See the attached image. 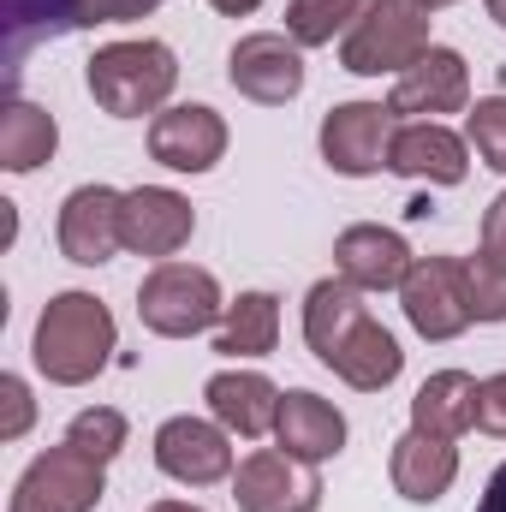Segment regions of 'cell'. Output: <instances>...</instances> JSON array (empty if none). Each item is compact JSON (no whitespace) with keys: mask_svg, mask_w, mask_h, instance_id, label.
I'll list each match as a JSON object with an SVG mask.
<instances>
[{"mask_svg":"<svg viewBox=\"0 0 506 512\" xmlns=\"http://www.w3.org/2000/svg\"><path fill=\"white\" fill-rule=\"evenodd\" d=\"M30 352H36V370L60 387H84L90 376H102L108 358H114V316H108V304L90 298V292L48 298Z\"/></svg>","mask_w":506,"mask_h":512,"instance_id":"obj_1","label":"cell"},{"mask_svg":"<svg viewBox=\"0 0 506 512\" xmlns=\"http://www.w3.org/2000/svg\"><path fill=\"white\" fill-rule=\"evenodd\" d=\"M179 84V66H173V48L167 42H108L90 54V96L102 114L114 120H137V114H155Z\"/></svg>","mask_w":506,"mask_h":512,"instance_id":"obj_2","label":"cell"},{"mask_svg":"<svg viewBox=\"0 0 506 512\" xmlns=\"http://www.w3.org/2000/svg\"><path fill=\"white\" fill-rule=\"evenodd\" d=\"M429 54V6L417 0H364L358 24L346 30L340 66L358 78H381V72H411Z\"/></svg>","mask_w":506,"mask_h":512,"instance_id":"obj_3","label":"cell"},{"mask_svg":"<svg viewBox=\"0 0 506 512\" xmlns=\"http://www.w3.org/2000/svg\"><path fill=\"white\" fill-rule=\"evenodd\" d=\"M137 316L149 334H167V340H191L203 328H215L227 316L221 304V286L209 268H191V262H161L143 286H137Z\"/></svg>","mask_w":506,"mask_h":512,"instance_id":"obj_4","label":"cell"},{"mask_svg":"<svg viewBox=\"0 0 506 512\" xmlns=\"http://www.w3.org/2000/svg\"><path fill=\"white\" fill-rule=\"evenodd\" d=\"M399 304H405V322L423 334V340H453L477 322L471 310V268L459 256H417L405 286H399Z\"/></svg>","mask_w":506,"mask_h":512,"instance_id":"obj_5","label":"cell"},{"mask_svg":"<svg viewBox=\"0 0 506 512\" xmlns=\"http://www.w3.org/2000/svg\"><path fill=\"white\" fill-rule=\"evenodd\" d=\"M96 501H102V465L72 441L30 459V471L12 489V512H96Z\"/></svg>","mask_w":506,"mask_h":512,"instance_id":"obj_6","label":"cell"},{"mask_svg":"<svg viewBox=\"0 0 506 512\" xmlns=\"http://www.w3.org/2000/svg\"><path fill=\"white\" fill-rule=\"evenodd\" d=\"M233 495H239V512H316L322 507V477H316V465L262 447L239 465Z\"/></svg>","mask_w":506,"mask_h":512,"instance_id":"obj_7","label":"cell"},{"mask_svg":"<svg viewBox=\"0 0 506 512\" xmlns=\"http://www.w3.org/2000/svg\"><path fill=\"white\" fill-rule=\"evenodd\" d=\"M393 108H381V102H346V108H334L328 120H322V161L334 167V173H346V179H364V173H376L387 167V149H393Z\"/></svg>","mask_w":506,"mask_h":512,"instance_id":"obj_8","label":"cell"},{"mask_svg":"<svg viewBox=\"0 0 506 512\" xmlns=\"http://www.w3.org/2000/svg\"><path fill=\"white\" fill-rule=\"evenodd\" d=\"M227 78H233L239 96H251L262 108H280L304 90V54H298V42L274 36V30H256L227 54Z\"/></svg>","mask_w":506,"mask_h":512,"instance_id":"obj_9","label":"cell"},{"mask_svg":"<svg viewBox=\"0 0 506 512\" xmlns=\"http://www.w3.org/2000/svg\"><path fill=\"white\" fill-rule=\"evenodd\" d=\"M149 155L161 167H173V173H209L227 155V120L215 108H203V102L167 108L149 126Z\"/></svg>","mask_w":506,"mask_h":512,"instance_id":"obj_10","label":"cell"},{"mask_svg":"<svg viewBox=\"0 0 506 512\" xmlns=\"http://www.w3.org/2000/svg\"><path fill=\"white\" fill-rule=\"evenodd\" d=\"M471 102V72L453 48H429L411 72H399L387 108L405 120H435V114H459Z\"/></svg>","mask_w":506,"mask_h":512,"instance_id":"obj_11","label":"cell"},{"mask_svg":"<svg viewBox=\"0 0 506 512\" xmlns=\"http://www.w3.org/2000/svg\"><path fill=\"white\" fill-rule=\"evenodd\" d=\"M155 465H161L173 483L203 489V483H221V477L233 471V447H227V435H221L215 423H203V417H173V423L155 429Z\"/></svg>","mask_w":506,"mask_h":512,"instance_id":"obj_12","label":"cell"},{"mask_svg":"<svg viewBox=\"0 0 506 512\" xmlns=\"http://www.w3.org/2000/svg\"><path fill=\"white\" fill-rule=\"evenodd\" d=\"M120 209H126V197L114 185H78L60 209V251L72 262H84V268L108 262L126 245L120 239Z\"/></svg>","mask_w":506,"mask_h":512,"instance_id":"obj_13","label":"cell"},{"mask_svg":"<svg viewBox=\"0 0 506 512\" xmlns=\"http://www.w3.org/2000/svg\"><path fill=\"white\" fill-rule=\"evenodd\" d=\"M191 227H197V215H191V203H185L179 191H167V185H137V191H126V209H120V239H126V251L173 256L191 239Z\"/></svg>","mask_w":506,"mask_h":512,"instance_id":"obj_14","label":"cell"},{"mask_svg":"<svg viewBox=\"0 0 506 512\" xmlns=\"http://www.w3.org/2000/svg\"><path fill=\"white\" fill-rule=\"evenodd\" d=\"M387 167L399 179H429V185H459L471 173L465 161V137H453L435 120H411V126L393 131V149H387Z\"/></svg>","mask_w":506,"mask_h":512,"instance_id":"obj_15","label":"cell"},{"mask_svg":"<svg viewBox=\"0 0 506 512\" xmlns=\"http://www.w3.org/2000/svg\"><path fill=\"white\" fill-rule=\"evenodd\" d=\"M334 262H340V280H352L358 292H393V286H405L417 256L387 227H346L334 245Z\"/></svg>","mask_w":506,"mask_h":512,"instance_id":"obj_16","label":"cell"},{"mask_svg":"<svg viewBox=\"0 0 506 512\" xmlns=\"http://www.w3.org/2000/svg\"><path fill=\"white\" fill-rule=\"evenodd\" d=\"M274 441H280V453H292V459H304V465H322V459H334L340 447H346V417L322 399V393H286L280 399V417H274Z\"/></svg>","mask_w":506,"mask_h":512,"instance_id":"obj_17","label":"cell"},{"mask_svg":"<svg viewBox=\"0 0 506 512\" xmlns=\"http://www.w3.org/2000/svg\"><path fill=\"white\" fill-rule=\"evenodd\" d=\"M203 399H209V411H215V423L221 429H233V435H268L274 429V417H280V387L268 382V376H256V370H221V376H209L203 387Z\"/></svg>","mask_w":506,"mask_h":512,"instance_id":"obj_18","label":"cell"},{"mask_svg":"<svg viewBox=\"0 0 506 512\" xmlns=\"http://www.w3.org/2000/svg\"><path fill=\"white\" fill-rule=\"evenodd\" d=\"M453 477H459V447L453 441L423 435V429H411V435L393 441V489L405 501L429 507V501H441L453 489Z\"/></svg>","mask_w":506,"mask_h":512,"instance_id":"obj_19","label":"cell"},{"mask_svg":"<svg viewBox=\"0 0 506 512\" xmlns=\"http://www.w3.org/2000/svg\"><path fill=\"white\" fill-rule=\"evenodd\" d=\"M399 364H405V352H399V340L381 328L376 316H364V322H352L346 328V340L328 352V370L340 376V382L364 387V393H376L399 376Z\"/></svg>","mask_w":506,"mask_h":512,"instance_id":"obj_20","label":"cell"},{"mask_svg":"<svg viewBox=\"0 0 506 512\" xmlns=\"http://www.w3.org/2000/svg\"><path fill=\"white\" fill-rule=\"evenodd\" d=\"M477 387L465 370H441V376H429V382L417 387V399H411V429H423V435H441V441H459L471 423H477Z\"/></svg>","mask_w":506,"mask_h":512,"instance_id":"obj_21","label":"cell"},{"mask_svg":"<svg viewBox=\"0 0 506 512\" xmlns=\"http://www.w3.org/2000/svg\"><path fill=\"white\" fill-rule=\"evenodd\" d=\"M78 24H84L78 0H6V78H18V66L36 42H54Z\"/></svg>","mask_w":506,"mask_h":512,"instance_id":"obj_22","label":"cell"},{"mask_svg":"<svg viewBox=\"0 0 506 512\" xmlns=\"http://www.w3.org/2000/svg\"><path fill=\"white\" fill-rule=\"evenodd\" d=\"M370 316V304H364V292L352 286V280H316L310 286V298H304V340H310V352L328 364V352L346 340V328L352 322H364Z\"/></svg>","mask_w":506,"mask_h":512,"instance_id":"obj_23","label":"cell"},{"mask_svg":"<svg viewBox=\"0 0 506 512\" xmlns=\"http://www.w3.org/2000/svg\"><path fill=\"white\" fill-rule=\"evenodd\" d=\"M280 340V298L274 292H239V304H227L215 352L221 358H268Z\"/></svg>","mask_w":506,"mask_h":512,"instance_id":"obj_24","label":"cell"},{"mask_svg":"<svg viewBox=\"0 0 506 512\" xmlns=\"http://www.w3.org/2000/svg\"><path fill=\"white\" fill-rule=\"evenodd\" d=\"M60 131H54V114L36 108V102H6L0 114V167L6 173H30L54 155Z\"/></svg>","mask_w":506,"mask_h":512,"instance_id":"obj_25","label":"cell"},{"mask_svg":"<svg viewBox=\"0 0 506 512\" xmlns=\"http://www.w3.org/2000/svg\"><path fill=\"white\" fill-rule=\"evenodd\" d=\"M358 12H364V0H292V6H286V36H292L298 48H322V42H334L340 30H352Z\"/></svg>","mask_w":506,"mask_h":512,"instance_id":"obj_26","label":"cell"},{"mask_svg":"<svg viewBox=\"0 0 506 512\" xmlns=\"http://www.w3.org/2000/svg\"><path fill=\"white\" fill-rule=\"evenodd\" d=\"M66 441H72L78 453H90L96 465H108V459L126 447V417H120V411H108V405L78 411V417H72V429H66Z\"/></svg>","mask_w":506,"mask_h":512,"instance_id":"obj_27","label":"cell"},{"mask_svg":"<svg viewBox=\"0 0 506 512\" xmlns=\"http://www.w3.org/2000/svg\"><path fill=\"white\" fill-rule=\"evenodd\" d=\"M465 268H471V310H477V322H506V268H495L489 256H465Z\"/></svg>","mask_w":506,"mask_h":512,"instance_id":"obj_28","label":"cell"},{"mask_svg":"<svg viewBox=\"0 0 506 512\" xmlns=\"http://www.w3.org/2000/svg\"><path fill=\"white\" fill-rule=\"evenodd\" d=\"M471 143L495 173H506V96H489L471 108Z\"/></svg>","mask_w":506,"mask_h":512,"instance_id":"obj_29","label":"cell"},{"mask_svg":"<svg viewBox=\"0 0 506 512\" xmlns=\"http://www.w3.org/2000/svg\"><path fill=\"white\" fill-rule=\"evenodd\" d=\"M30 417H36L30 387L18 382V376H0V441H18L30 429Z\"/></svg>","mask_w":506,"mask_h":512,"instance_id":"obj_30","label":"cell"},{"mask_svg":"<svg viewBox=\"0 0 506 512\" xmlns=\"http://www.w3.org/2000/svg\"><path fill=\"white\" fill-rule=\"evenodd\" d=\"M477 429L506 435V376H489V382L477 387Z\"/></svg>","mask_w":506,"mask_h":512,"instance_id":"obj_31","label":"cell"},{"mask_svg":"<svg viewBox=\"0 0 506 512\" xmlns=\"http://www.w3.org/2000/svg\"><path fill=\"white\" fill-rule=\"evenodd\" d=\"M84 24H126V18H149L155 0H78Z\"/></svg>","mask_w":506,"mask_h":512,"instance_id":"obj_32","label":"cell"},{"mask_svg":"<svg viewBox=\"0 0 506 512\" xmlns=\"http://www.w3.org/2000/svg\"><path fill=\"white\" fill-rule=\"evenodd\" d=\"M483 256L495 268H506V191L489 203V215H483Z\"/></svg>","mask_w":506,"mask_h":512,"instance_id":"obj_33","label":"cell"},{"mask_svg":"<svg viewBox=\"0 0 506 512\" xmlns=\"http://www.w3.org/2000/svg\"><path fill=\"white\" fill-rule=\"evenodd\" d=\"M477 512H506V465L489 477V489H483V501H477Z\"/></svg>","mask_w":506,"mask_h":512,"instance_id":"obj_34","label":"cell"},{"mask_svg":"<svg viewBox=\"0 0 506 512\" xmlns=\"http://www.w3.org/2000/svg\"><path fill=\"white\" fill-rule=\"evenodd\" d=\"M209 6H215V12H227V18H245V12L262 6V0H209Z\"/></svg>","mask_w":506,"mask_h":512,"instance_id":"obj_35","label":"cell"},{"mask_svg":"<svg viewBox=\"0 0 506 512\" xmlns=\"http://www.w3.org/2000/svg\"><path fill=\"white\" fill-rule=\"evenodd\" d=\"M149 512H203V507H185V501H161V507H149Z\"/></svg>","mask_w":506,"mask_h":512,"instance_id":"obj_36","label":"cell"},{"mask_svg":"<svg viewBox=\"0 0 506 512\" xmlns=\"http://www.w3.org/2000/svg\"><path fill=\"white\" fill-rule=\"evenodd\" d=\"M489 18H495V24L506 30V0H489Z\"/></svg>","mask_w":506,"mask_h":512,"instance_id":"obj_37","label":"cell"},{"mask_svg":"<svg viewBox=\"0 0 506 512\" xmlns=\"http://www.w3.org/2000/svg\"><path fill=\"white\" fill-rule=\"evenodd\" d=\"M417 6H429V12H435V6H453V0H417Z\"/></svg>","mask_w":506,"mask_h":512,"instance_id":"obj_38","label":"cell"}]
</instances>
